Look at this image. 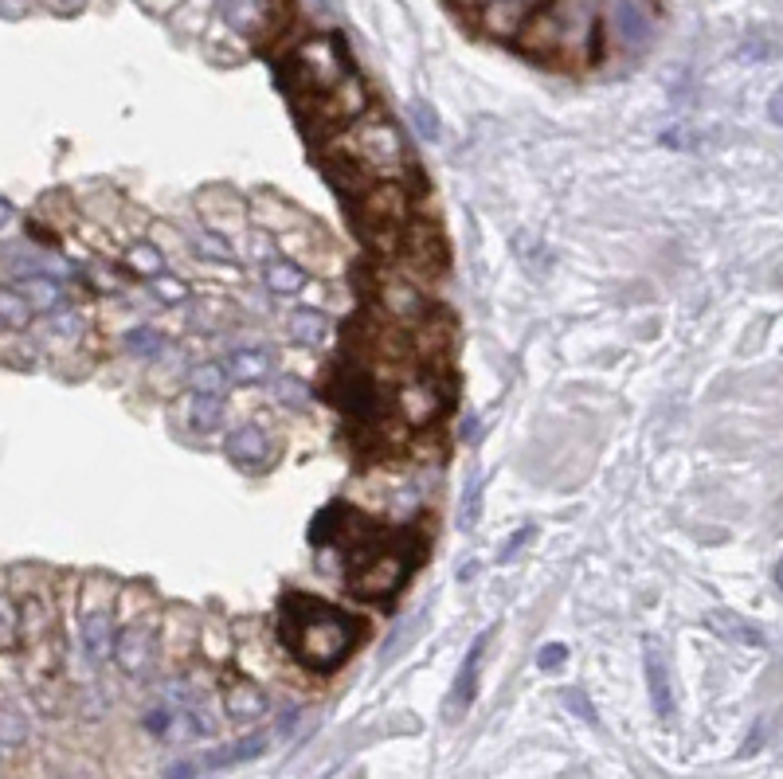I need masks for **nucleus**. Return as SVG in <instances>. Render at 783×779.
I'll return each mask as SVG.
<instances>
[{
    "label": "nucleus",
    "instance_id": "20e7f679",
    "mask_svg": "<svg viewBox=\"0 0 783 779\" xmlns=\"http://www.w3.org/2000/svg\"><path fill=\"white\" fill-rule=\"evenodd\" d=\"M337 145H341V157L357 161L361 169H369L376 177L400 173L408 165L404 138H400V130L388 118H357L353 122V134L341 138Z\"/></svg>",
    "mask_w": 783,
    "mask_h": 779
},
{
    "label": "nucleus",
    "instance_id": "aec40b11",
    "mask_svg": "<svg viewBox=\"0 0 783 779\" xmlns=\"http://www.w3.org/2000/svg\"><path fill=\"white\" fill-rule=\"evenodd\" d=\"M220 423H224V400L220 396H208V392H196L192 404H188V427L200 431V435H208Z\"/></svg>",
    "mask_w": 783,
    "mask_h": 779
},
{
    "label": "nucleus",
    "instance_id": "72a5a7b5",
    "mask_svg": "<svg viewBox=\"0 0 783 779\" xmlns=\"http://www.w3.org/2000/svg\"><path fill=\"white\" fill-rule=\"evenodd\" d=\"M16 635H20V615L12 599L0 596V646H16Z\"/></svg>",
    "mask_w": 783,
    "mask_h": 779
},
{
    "label": "nucleus",
    "instance_id": "412c9836",
    "mask_svg": "<svg viewBox=\"0 0 783 779\" xmlns=\"http://www.w3.org/2000/svg\"><path fill=\"white\" fill-rule=\"evenodd\" d=\"M20 294H24V302H28V306H36V310H59V302H63L59 282H55V278H47V275H24Z\"/></svg>",
    "mask_w": 783,
    "mask_h": 779
},
{
    "label": "nucleus",
    "instance_id": "f03ea898",
    "mask_svg": "<svg viewBox=\"0 0 783 779\" xmlns=\"http://www.w3.org/2000/svg\"><path fill=\"white\" fill-rule=\"evenodd\" d=\"M513 36H517V44L525 47L529 55L553 59V63L588 59L599 40L596 20L584 8L564 4V0H549V4L533 8V12H525Z\"/></svg>",
    "mask_w": 783,
    "mask_h": 779
},
{
    "label": "nucleus",
    "instance_id": "b1692460",
    "mask_svg": "<svg viewBox=\"0 0 783 779\" xmlns=\"http://www.w3.org/2000/svg\"><path fill=\"white\" fill-rule=\"evenodd\" d=\"M126 267L141 278H157V275H165V255H161L153 243H134V247L126 251Z\"/></svg>",
    "mask_w": 783,
    "mask_h": 779
},
{
    "label": "nucleus",
    "instance_id": "a878e982",
    "mask_svg": "<svg viewBox=\"0 0 783 779\" xmlns=\"http://www.w3.org/2000/svg\"><path fill=\"white\" fill-rule=\"evenodd\" d=\"M709 623H713L721 635L737 639L740 646H760V642H764V635H760V631H752L748 623H740L733 611H713V615H709Z\"/></svg>",
    "mask_w": 783,
    "mask_h": 779
},
{
    "label": "nucleus",
    "instance_id": "4468645a",
    "mask_svg": "<svg viewBox=\"0 0 783 779\" xmlns=\"http://www.w3.org/2000/svg\"><path fill=\"white\" fill-rule=\"evenodd\" d=\"M271 353L267 349H235L224 361V376L231 384H263L271 376Z\"/></svg>",
    "mask_w": 783,
    "mask_h": 779
},
{
    "label": "nucleus",
    "instance_id": "423d86ee",
    "mask_svg": "<svg viewBox=\"0 0 783 779\" xmlns=\"http://www.w3.org/2000/svg\"><path fill=\"white\" fill-rule=\"evenodd\" d=\"M408 212H412V196L396 181H376L369 192L357 196V224L384 251L404 235Z\"/></svg>",
    "mask_w": 783,
    "mask_h": 779
},
{
    "label": "nucleus",
    "instance_id": "6e6552de",
    "mask_svg": "<svg viewBox=\"0 0 783 779\" xmlns=\"http://www.w3.org/2000/svg\"><path fill=\"white\" fill-rule=\"evenodd\" d=\"M462 12H470V20L494 36H513L521 16H525V0H455Z\"/></svg>",
    "mask_w": 783,
    "mask_h": 779
},
{
    "label": "nucleus",
    "instance_id": "bb28decb",
    "mask_svg": "<svg viewBox=\"0 0 783 779\" xmlns=\"http://www.w3.org/2000/svg\"><path fill=\"white\" fill-rule=\"evenodd\" d=\"M275 392H278V404H286V408H294V412H306V408L314 404V388H310L306 380H298V376H282Z\"/></svg>",
    "mask_w": 783,
    "mask_h": 779
},
{
    "label": "nucleus",
    "instance_id": "7c9ffc66",
    "mask_svg": "<svg viewBox=\"0 0 783 779\" xmlns=\"http://www.w3.org/2000/svg\"><path fill=\"white\" fill-rule=\"evenodd\" d=\"M122 341H126V349H130V353H138V357H149V353H161V349H165V337H161L157 329H149V325L130 329Z\"/></svg>",
    "mask_w": 783,
    "mask_h": 779
},
{
    "label": "nucleus",
    "instance_id": "4c0bfd02",
    "mask_svg": "<svg viewBox=\"0 0 783 779\" xmlns=\"http://www.w3.org/2000/svg\"><path fill=\"white\" fill-rule=\"evenodd\" d=\"M564 705H568L576 717H584V721H596V713L588 709V701H584V693H580V689H568V693H564Z\"/></svg>",
    "mask_w": 783,
    "mask_h": 779
},
{
    "label": "nucleus",
    "instance_id": "dca6fc26",
    "mask_svg": "<svg viewBox=\"0 0 783 779\" xmlns=\"http://www.w3.org/2000/svg\"><path fill=\"white\" fill-rule=\"evenodd\" d=\"M267 435L255 427V423H247V427H235L228 435V455L235 462H243V466H259V462L267 459Z\"/></svg>",
    "mask_w": 783,
    "mask_h": 779
},
{
    "label": "nucleus",
    "instance_id": "ea45409f",
    "mask_svg": "<svg viewBox=\"0 0 783 779\" xmlns=\"http://www.w3.org/2000/svg\"><path fill=\"white\" fill-rule=\"evenodd\" d=\"M8 220H12V204H8V200H4V196H0V228H4V224H8Z\"/></svg>",
    "mask_w": 783,
    "mask_h": 779
},
{
    "label": "nucleus",
    "instance_id": "2f4dec72",
    "mask_svg": "<svg viewBox=\"0 0 783 779\" xmlns=\"http://www.w3.org/2000/svg\"><path fill=\"white\" fill-rule=\"evenodd\" d=\"M478 502H482V478L474 474V478L466 482V494H462L459 529H470V525H478Z\"/></svg>",
    "mask_w": 783,
    "mask_h": 779
},
{
    "label": "nucleus",
    "instance_id": "393cba45",
    "mask_svg": "<svg viewBox=\"0 0 783 779\" xmlns=\"http://www.w3.org/2000/svg\"><path fill=\"white\" fill-rule=\"evenodd\" d=\"M192 251H196L200 259H208V263H228V267H235L231 243L228 239H220L216 231H196V235H192Z\"/></svg>",
    "mask_w": 783,
    "mask_h": 779
},
{
    "label": "nucleus",
    "instance_id": "c9c22d12",
    "mask_svg": "<svg viewBox=\"0 0 783 779\" xmlns=\"http://www.w3.org/2000/svg\"><path fill=\"white\" fill-rule=\"evenodd\" d=\"M412 114H415V126H419V134H423V138H435V134H439V126H435V110H431L427 102H415Z\"/></svg>",
    "mask_w": 783,
    "mask_h": 779
},
{
    "label": "nucleus",
    "instance_id": "e433bc0d",
    "mask_svg": "<svg viewBox=\"0 0 783 779\" xmlns=\"http://www.w3.org/2000/svg\"><path fill=\"white\" fill-rule=\"evenodd\" d=\"M564 658H568V646L553 642V646H545V650L537 654V666H541V670H556V666H560Z\"/></svg>",
    "mask_w": 783,
    "mask_h": 779
},
{
    "label": "nucleus",
    "instance_id": "f704fd0d",
    "mask_svg": "<svg viewBox=\"0 0 783 779\" xmlns=\"http://www.w3.org/2000/svg\"><path fill=\"white\" fill-rule=\"evenodd\" d=\"M51 333H59L63 341H75L83 333V318L75 310H51Z\"/></svg>",
    "mask_w": 783,
    "mask_h": 779
},
{
    "label": "nucleus",
    "instance_id": "cd10ccee",
    "mask_svg": "<svg viewBox=\"0 0 783 779\" xmlns=\"http://www.w3.org/2000/svg\"><path fill=\"white\" fill-rule=\"evenodd\" d=\"M224 20H228L235 32H255L259 24V0H224Z\"/></svg>",
    "mask_w": 783,
    "mask_h": 779
},
{
    "label": "nucleus",
    "instance_id": "473e14b6",
    "mask_svg": "<svg viewBox=\"0 0 783 779\" xmlns=\"http://www.w3.org/2000/svg\"><path fill=\"white\" fill-rule=\"evenodd\" d=\"M149 286H153V294H157L165 306H181V302L188 298V286L181 282V278L157 275V278H149Z\"/></svg>",
    "mask_w": 783,
    "mask_h": 779
},
{
    "label": "nucleus",
    "instance_id": "ddd939ff",
    "mask_svg": "<svg viewBox=\"0 0 783 779\" xmlns=\"http://www.w3.org/2000/svg\"><path fill=\"white\" fill-rule=\"evenodd\" d=\"M396 408H400V415L412 427H423V423H431L435 415L443 412V396H439L435 384H404L400 396H396Z\"/></svg>",
    "mask_w": 783,
    "mask_h": 779
},
{
    "label": "nucleus",
    "instance_id": "9d476101",
    "mask_svg": "<svg viewBox=\"0 0 783 779\" xmlns=\"http://www.w3.org/2000/svg\"><path fill=\"white\" fill-rule=\"evenodd\" d=\"M153 650H157V631L149 623H134L122 635H114V650L110 654L118 658V666L126 674H145L149 662H153Z\"/></svg>",
    "mask_w": 783,
    "mask_h": 779
},
{
    "label": "nucleus",
    "instance_id": "7ed1b4c3",
    "mask_svg": "<svg viewBox=\"0 0 783 779\" xmlns=\"http://www.w3.org/2000/svg\"><path fill=\"white\" fill-rule=\"evenodd\" d=\"M349 75V51L337 36H314L306 44H298L286 63H282V79L286 91L294 98H310L318 91H329L337 79Z\"/></svg>",
    "mask_w": 783,
    "mask_h": 779
},
{
    "label": "nucleus",
    "instance_id": "9b49d317",
    "mask_svg": "<svg viewBox=\"0 0 783 779\" xmlns=\"http://www.w3.org/2000/svg\"><path fill=\"white\" fill-rule=\"evenodd\" d=\"M643 670H646V689H650V705L662 721L674 717V689H670V670H666V658L658 650V642H646L643 646Z\"/></svg>",
    "mask_w": 783,
    "mask_h": 779
},
{
    "label": "nucleus",
    "instance_id": "6ab92c4d",
    "mask_svg": "<svg viewBox=\"0 0 783 779\" xmlns=\"http://www.w3.org/2000/svg\"><path fill=\"white\" fill-rule=\"evenodd\" d=\"M263 282H267V290H271V294H278V298H290V294H298V290L306 286V271H302L298 263L271 259V263H267V271H263Z\"/></svg>",
    "mask_w": 783,
    "mask_h": 779
},
{
    "label": "nucleus",
    "instance_id": "a211bd4d",
    "mask_svg": "<svg viewBox=\"0 0 783 779\" xmlns=\"http://www.w3.org/2000/svg\"><path fill=\"white\" fill-rule=\"evenodd\" d=\"M380 298H384V310H392L396 318H408L415 321L423 314V298H419V290H415L412 282H384V290H380Z\"/></svg>",
    "mask_w": 783,
    "mask_h": 779
},
{
    "label": "nucleus",
    "instance_id": "58836bf2",
    "mask_svg": "<svg viewBox=\"0 0 783 779\" xmlns=\"http://www.w3.org/2000/svg\"><path fill=\"white\" fill-rule=\"evenodd\" d=\"M529 537H533V529H521V533H513L506 545H502V556H498V560H502V564H506V560H513V556H517V549H521Z\"/></svg>",
    "mask_w": 783,
    "mask_h": 779
},
{
    "label": "nucleus",
    "instance_id": "f8f14e48",
    "mask_svg": "<svg viewBox=\"0 0 783 779\" xmlns=\"http://www.w3.org/2000/svg\"><path fill=\"white\" fill-rule=\"evenodd\" d=\"M341 408L349 415H357V419H372L376 408H380V388H376V380H372L369 372H361V368H349L345 372V380H341Z\"/></svg>",
    "mask_w": 783,
    "mask_h": 779
},
{
    "label": "nucleus",
    "instance_id": "c85d7f7f",
    "mask_svg": "<svg viewBox=\"0 0 783 779\" xmlns=\"http://www.w3.org/2000/svg\"><path fill=\"white\" fill-rule=\"evenodd\" d=\"M619 28H623V36H627L631 44H643L646 36H650V20L643 16V8L631 4V0L619 4Z\"/></svg>",
    "mask_w": 783,
    "mask_h": 779
},
{
    "label": "nucleus",
    "instance_id": "c756f323",
    "mask_svg": "<svg viewBox=\"0 0 783 779\" xmlns=\"http://www.w3.org/2000/svg\"><path fill=\"white\" fill-rule=\"evenodd\" d=\"M224 365H196L192 372H188V384H192V392H208V396H220L224 392Z\"/></svg>",
    "mask_w": 783,
    "mask_h": 779
},
{
    "label": "nucleus",
    "instance_id": "f3484780",
    "mask_svg": "<svg viewBox=\"0 0 783 779\" xmlns=\"http://www.w3.org/2000/svg\"><path fill=\"white\" fill-rule=\"evenodd\" d=\"M224 709H228L231 721H255V717H263L267 697H263V689H255L251 682H235L224 693Z\"/></svg>",
    "mask_w": 783,
    "mask_h": 779
},
{
    "label": "nucleus",
    "instance_id": "f257e3e1",
    "mask_svg": "<svg viewBox=\"0 0 783 779\" xmlns=\"http://www.w3.org/2000/svg\"><path fill=\"white\" fill-rule=\"evenodd\" d=\"M282 642L306 670L329 674L349 658L357 642V623L322 599L290 596L282 603Z\"/></svg>",
    "mask_w": 783,
    "mask_h": 779
},
{
    "label": "nucleus",
    "instance_id": "0eeeda50",
    "mask_svg": "<svg viewBox=\"0 0 783 779\" xmlns=\"http://www.w3.org/2000/svg\"><path fill=\"white\" fill-rule=\"evenodd\" d=\"M408 576V556L404 552H380V549H365L361 560L353 564V588L357 596L365 599H384L392 596Z\"/></svg>",
    "mask_w": 783,
    "mask_h": 779
},
{
    "label": "nucleus",
    "instance_id": "4be33fe9",
    "mask_svg": "<svg viewBox=\"0 0 783 779\" xmlns=\"http://www.w3.org/2000/svg\"><path fill=\"white\" fill-rule=\"evenodd\" d=\"M290 333H294V341L318 349V345H325V337H329V321L318 310H294L290 314Z\"/></svg>",
    "mask_w": 783,
    "mask_h": 779
},
{
    "label": "nucleus",
    "instance_id": "a19ab883",
    "mask_svg": "<svg viewBox=\"0 0 783 779\" xmlns=\"http://www.w3.org/2000/svg\"><path fill=\"white\" fill-rule=\"evenodd\" d=\"M63 4H67V8H79V4H83V0H63Z\"/></svg>",
    "mask_w": 783,
    "mask_h": 779
},
{
    "label": "nucleus",
    "instance_id": "2eb2a0df",
    "mask_svg": "<svg viewBox=\"0 0 783 779\" xmlns=\"http://www.w3.org/2000/svg\"><path fill=\"white\" fill-rule=\"evenodd\" d=\"M83 646H87V658L91 662H106L110 658V650H114L110 611H87V619H83Z\"/></svg>",
    "mask_w": 783,
    "mask_h": 779
},
{
    "label": "nucleus",
    "instance_id": "5701e85b",
    "mask_svg": "<svg viewBox=\"0 0 783 779\" xmlns=\"http://www.w3.org/2000/svg\"><path fill=\"white\" fill-rule=\"evenodd\" d=\"M28 321H32V306L24 302V294L12 290V286H0V325L4 329H28Z\"/></svg>",
    "mask_w": 783,
    "mask_h": 779
},
{
    "label": "nucleus",
    "instance_id": "39448f33",
    "mask_svg": "<svg viewBox=\"0 0 783 779\" xmlns=\"http://www.w3.org/2000/svg\"><path fill=\"white\" fill-rule=\"evenodd\" d=\"M369 106V91L365 83L349 71L345 79H337L329 91H318L310 98H298V114H302V126L310 134H337V130H349Z\"/></svg>",
    "mask_w": 783,
    "mask_h": 779
},
{
    "label": "nucleus",
    "instance_id": "79ce46f5",
    "mask_svg": "<svg viewBox=\"0 0 783 779\" xmlns=\"http://www.w3.org/2000/svg\"><path fill=\"white\" fill-rule=\"evenodd\" d=\"M220 4H224V0H220Z\"/></svg>",
    "mask_w": 783,
    "mask_h": 779
},
{
    "label": "nucleus",
    "instance_id": "1a4fd4ad",
    "mask_svg": "<svg viewBox=\"0 0 783 779\" xmlns=\"http://www.w3.org/2000/svg\"><path fill=\"white\" fill-rule=\"evenodd\" d=\"M486 642H490V631H482L478 642H474V650L462 658L459 674H455V686H451L447 705H443L447 721H459L462 713L474 705V693H478V666H482V650H486Z\"/></svg>",
    "mask_w": 783,
    "mask_h": 779
}]
</instances>
